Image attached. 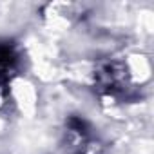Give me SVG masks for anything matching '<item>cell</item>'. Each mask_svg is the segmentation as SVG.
<instances>
[{
    "instance_id": "6da1fadb",
    "label": "cell",
    "mask_w": 154,
    "mask_h": 154,
    "mask_svg": "<svg viewBox=\"0 0 154 154\" xmlns=\"http://www.w3.org/2000/svg\"><path fill=\"white\" fill-rule=\"evenodd\" d=\"M15 60H17V56H15L13 47L8 44H0V76L8 74L13 69Z\"/></svg>"
}]
</instances>
